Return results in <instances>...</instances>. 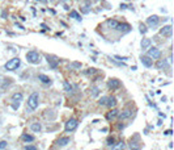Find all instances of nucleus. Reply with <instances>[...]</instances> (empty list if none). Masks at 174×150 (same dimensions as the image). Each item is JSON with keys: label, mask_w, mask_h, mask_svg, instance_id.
I'll list each match as a JSON object with an SVG mask.
<instances>
[{"label": "nucleus", "mask_w": 174, "mask_h": 150, "mask_svg": "<svg viewBox=\"0 0 174 150\" xmlns=\"http://www.w3.org/2000/svg\"><path fill=\"white\" fill-rule=\"evenodd\" d=\"M39 105V94L34 91V92H32V95L29 96V99H27V105H26V109L27 111H35L37 108H38Z\"/></svg>", "instance_id": "obj_1"}, {"label": "nucleus", "mask_w": 174, "mask_h": 150, "mask_svg": "<svg viewBox=\"0 0 174 150\" xmlns=\"http://www.w3.org/2000/svg\"><path fill=\"white\" fill-rule=\"evenodd\" d=\"M26 61L30 65H39V62H41V56H39L38 51L30 50L26 53Z\"/></svg>", "instance_id": "obj_2"}, {"label": "nucleus", "mask_w": 174, "mask_h": 150, "mask_svg": "<svg viewBox=\"0 0 174 150\" xmlns=\"http://www.w3.org/2000/svg\"><path fill=\"white\" fill-rule=\"evenodd\" d=\"M22 99H24V96H22V94H21V92H16V94L12 95V97H11V107H12V109H13V111H17V109L20 108Z\"/></svg>", "instance_id": "obj_3"}, {"label": "nucleus", "mask_w": 174, "mask_h": 150, "mask_svg": "<svg viewBox=\"0 0 174 150\" xmlns=\"http://www.w3.org/2000/svg\"><path fill=\"white\" fill-rule=\"evenodd\" d=\"M21 65V59L20 58H12V59H9L7 63L4 65V69L7 70V71H14V70H17L18 67Z\"/></svg>", "instance_id": "obj_4"}, {"label": "nucleus", "mask_w": 174, "mask_h": 150, "mask_svg": "<svg viewBox=\"0 0 174 150\" xmlns=\"http://www.w3.org/2000/svg\"><path fill=\"white\" fill-rule=\"evenodd\" d=\"M77 125H79V120L72 117V119H69V120H67L66 125H64V130H66V133H71V132H73L77 128Z\"/></svg>", "instance_id": "obj_5"}, {"label": "nucleus", "mask_w": 174, "mask_h": 150, "mask_svg": "<svg viewBox=\"0 0 174 150\" xmlns=\"http://www.w3.org/2000/svg\"><path fill=\"white\" fill-rule=\"evenodd\" d=\"M147 56L151 57L152 59H158V58H161V50L156 46H153V48L149 46L147 49Z\"/></svg>", "instance_id": "obj_6"}, {"label": "nucleus", "mask_w": 174, "mask_h": 150, "mask_svg": "<svg viewBox=\"0 0 174 150\" xmlns=\"http://www.w3.org/2000/svg\"><path fill=\"white\" fill-rule=\"evenodd\" d=\"M173 34V26L172 25H165L160 29V36H162L165 38H170Z\"/></svg>", "instance_id": "obj_7"}, {"label": "nucleus", "mask_w": 174, "mask_h": 150, "mask_svg": "<svg viewBox=\"0 0 174 150\" xmlns=\"http://www.w3.org/2000/svg\"><path fill=\"white\" fill-rule=\"evenodd\" d=\"M158 24H160V17H158L157 15L149 16L148 19H147V25H148L149 28H156Z\"/></svg>", "instance_id": "obj_8"}, {"label": "nucleus", "mask_w": 174, "mask_h": 150, "mask_svg": "<svg viewBox=\"0 0 174 150\" xmlns=\"http://www.w3.org/2000/svg\"><path fill=\"white\" fill-rule=\"evenodd\" d=\"M46 61H47V63L50 65L51 69H56L58 66H59V59H58L56 57H54V56H46Z\"/></svg>", "instance_id": "obj_9"}, {"label": "nucleus", "mask_w": 174, "mask_h": 150, "mask_svg": "<svg viewBox=\"0 0 174 150\" xmlns=\"http://www.w3.org/2000/svg\"><path fill=\"white\" fill-rule=\"evenodd\" d=\"M118 113H119V111L115 108V107L114 108H110V111L106 113V120L108 121H114L115 119L118 117Z\"/></svg>", "instance_id": "obj_10"}, {"label": "nucleus", "mask_w": 174, "mask_h": 150, "mask_svg": "<svg viewBox=\"0 0 174 150\" xmlns=\"http://www.w3.org/2000/svg\"><path fill=\"white\" fill-rule=\"evenodd\" d=\"M108 87H109V90H111V91L118 90V88L121 87V82H119L118 79H115V78L109 79L108 80Z\"/></svg>", "instance_id": "obj_11"}, {"label": "nucleus", "mask_w": 174, "mask_h": 150, "mask_svg": "<svg viewBox=\"0 0 174 150\" xmlns=\"http://www.w3.org/2000/svg\"><path fill=\"white\" fill-rule=\"evenodd\" d=\"M131 116H132V109H124V111L118 113L117 119H119V120H127V119H130Z\"/></svg>", "instance_id": "obj_12"}, {"label": "nucleus", "mask_w": 174, "mask_h": 150, "mask_svg": "<svg viewBox=\"0 0 174 150\" xmlns=\"http://www.w3.org/2000/svg\"><path fill=\"white\" fill-rule=\"evenodd\" d=\"M140 62L143 63V66L148 67V69L153 66V59H152L151 57H148V56H142L140 57Z\"/></svg>", "instance_id": "obj_13"}, {"label": "nucleus", "mask_w": 174, "mask_h": 150, "mask_svg": "<svg viewBox=\"0 0 174 150\" xmlns=\"http://www.w3.org/2000/svg\"><path fill=\"white\" fill-rule=\"evenodd\" d=\"M69 142H71V138H69V137H60L59 140H56L55 145H56L58 148H64V146H67Z\"/></svg>", "instance_id": "obj_14"}, {"label": "nucleus", "mask_w": 174, "mask_h": 150, "mask_svg": "<svg viewBox=\"0 0 174 150\" xmlns=\"http://www.w3.org/2000/svg\"><path fill=\"white\" fill-rule=\"evenodd\" d=\"M169 65H170V63L168 62L166 59H160V58H158L157 63H156V69H157V70H166L168 67H169Z\"/></svg>", "instance_id": "obj_15"}, {"label": "nucleus", "mask_w": 174, "mask_h": 150, "mask_svg": "<svg viewBox=\"0 0 174 150\" xmlns=\"http://www.w3.org/2000/svg\"><path fill=\"white\" fill-rule=\"evenodd\" d=\"M115 30H118V32H122V33H127V32H130V30H131V26L128 25V24H126V23H123V24L119 23Z\"/></svg>", "instance_id": "obj_16"}, {"label": "nucleus", "mask_w": 174, "mask_h": 150, "mask_svg": "<svg viewBox=\"0 0 174 150\" xmlns=\"http://www.w3.org/2000/svg\"><path fill=\"white\" fill-rule=\"evenodd\" d=\"M30 130L34 132V133H39L42 130V124L41 122H32L30 124Z\"/></svg>", "instance_id": "obj_17"}, {"label": "nucleus", "mask_w": 174, "mask_h": 150, "mask_svg": "<svg viewBox=\"0 0 174 150\" xmlns=\"http://www.w3.org/2000/svg\"><path fill=\"white\" fill-rule=\"evenodd\" d=\"M117 97L115 96H108V102H106V107H109V108H114L115 105H117Z\"/></svg>", "instance_id": "obj_18"}, {"label": "nucleus", "mask_w": 174, "mask_h": 150, "mask_svg": "<svg viewBox=\"0 0 174 150\" xmlns=\"http://www.w3.org/2000/svg\"><path fill=\"white\" fill-rule=\"evenodd\" d=\"M152 45V41H151V38H143L142 40V42H140V46H142L143 50H147L149 46Z\"/></svg>", "instance_id": "obj_19"}, {"label": "nucleus", "mask_w": 174, "mask_h": 150, "mask_svg": "<svg viewBox=\"0 0 174 150\" xmlns=\"http://www.w3.org/2000/svg\"><path fill=\"white\" fill-rule=\"evenodd\" d=\"M38 80H41L43 84H51V83H53V80H51V79L48 78L47 75H45V74H39L38 75Z\"/></svg>", "instance_id": "obj_20"}, {"label": "nucleus", "mask_w": 174, "mask_h": 150, "mask_svg": "<svg viewBox=\"0 0 174 150\" xmlns=\"http://www.w3.org/2000/svg\"><path fill=\"white\" fill-rule=\"evenodd\" d=\"M63 87H64V91H66L67 94H73V91H75V87H73L69 82H64Z\"/></svg>", "instance_id": "obj_21"}, {"label": "nucleus", "mask_w": 174, "mask_h": 150, "mask_svg": "<svg viewBox=\"0 0 174 150\" xmlns=\"http://www.w3.org/2000/svg\"><path fill=\"white\" fill-rule=\"evenodd\" d=\"M106 24H108V26L110 29H117V26H118V24H119V21H117V20H114V19H110V20H108L106 21Z\"/></svg>", "instance_id": "obj_22"}, {"label": "nucleus", "mask_w": 174, "mask_h": 150, "mask_svg": "<svg viewBox=\"0 0 174 150\" xmlns=\"http://www.w3.org/2000/svg\"><path fill=\"white\" fill-rule=\"evenodd\" d=\"M21 140L25 141V142H33V141H34V136H32V134H26V133H24L22 136H21Z\"/></svg>", "instance_id": "obj_23"}, {"label": "nucleus", "mask_w": 174, "mask_h": 150, "mask_svg": "<svg viewBox=\"0 0 174 150\" xmlns=\"http://www.w3.org/2000/svg\"><path fill=\"white\" fill-rule=\"evenodd\" d=\"M106 145H108L109 148H113V146L115 145V137H113V136H109L108 138H106Z\"/></svg>", "instance_id": "obj_24"}, {"label": "nucleus", "mask_w": 174, "mask_h": 150, "mask_svg": "<svg viewBox=\"0 0 174 150\" xmlns=\"http://www.w3.org/2000/svg\"><path fill=\"white\" fill-rule=\"evenodd\" d=\"M81 12H82V13H85V15L90 12V5H89V1H88V0L85 1V4L81 7Z\"/></svg>", "instance_id": "obj_25"}, {"label": "nucleus", "mask_w": 174, "mask_h": 150, "mask_svg": "<svg viewBox=\"0 0 174 150\" xmlns=\"http://www.w3.org/2000/svg\"><path fill=\"white\" fill-rule=\"evenodd\" d=\"M90 95H92L93 97H97V96L100 95V88L97 87V86H93V87L90 88Z\"/></svg>", "instance_id": "obj_26"}, {"label": "nucleus", "mask_w": 174, "mask_h": 150, "mask_svg": "<svg viewBox=\"0 0 174 150\" xmlns=\"http://www.w3.org/2000/svg\"><path fill=\"white\" fill-rule=\"evenodd\" d=\"M69 17H72V19H75L77 21H81V16L79 15L77 11H71V12H69Z\"/></svg>", "instance_id": "obj_27"}, {"label": "nucleus", "mask_w": 174, "mask_h": 150, "mask_svg": "<svg viewBox=\"0 0 174 150\" xmlns=\"http://www.w3.org/2000/svg\"><path fill=\"white\" fill-rule=\"evenodd\" d=\"M139 30H140V33H142V34H145V33H147V30H148V28H147V25H145V24H140Z\"/></svg>", "instance_id": "obj_28"}, {"label": "nucleus", "mask_w": 174, "mask_h": 150, "mask_svg": "<svg viewBox=\"0 0 174 150\" xmlns=\"http://www.w3.org/2000/svg\"><path fill=\"white\" fill-rule=\"evenodd\" d=\"M106 102H108V96H102L101 99H98L100 105H106Z\"/></svg>", "instance_id": "obj_29"}, {"label": "nucleus", "mask_w": 174, "mask_h": 150, "mask_svg": "<svg viewBox=\"0 0 174 150\" xmlns=\"http://www.w3.org/2000/svg\"><path fill=\"white\" fill-rule=\"evenodd\" d=\"M8 148V142L7 141H0V150L7 149Z\"/></svg>", "instance_id": "obj_30"}, {"label": "nucleus", "mask_w": 174, "mask_h": 150, "mask_svg": "<svg viewBox=\"0 0 174 150\" xmlns=\"http://www.w3.org/2000/svg\"><path fill=\"white\" fill-rule=\"evenodd\" d=\"M119 145H114L113 146V149H123L124 148V142L123 141H121V142H118Z\"/></svg>", "instance_id": "obj_31"}, {"label": "nucleus", "mask_w": 174, "mask_h": 150, "mask_svg": "<svg viewBox=\"0 0 174 150\" xmlns=\"http://www.w3.org/2000/svg\"><path fill=\"white\" fill-rule=\"evenodd\" d=\"M94 72H97L96 69H88V71H84V74L85 75H92V74H94Z\"/></svg>", "instance_id": "obj_32"}, {"label": "nucleus", "mask_w": 174, "mask_h": 150, "mask_svg": "<svg viewBox=\"0 0 174 150\" xmlns=\"http://www.w3.org/2000/svg\"><path fill=\"white\" fill-rule=\"evenodd\" d=\"M24 149H25V150H37L38 148H37V146H34V145H26Z\"/></svg>", "instance_id": "obj_33"}, {"label": "nucleus", "mask_w": 174, "mask_h": 150, "mask_svg": "<svg viewBox=\"0 0 174 150\" xmlns=\"http://www.w3.org/2000/svg\"><path fill=\"white\" fill-rule=\"evenodd\" d=\"M115 58H117V59H119V61H127V58H126V57H119V56H115Z\"/></svg>", "instance_id": "obj_34"}, {"label": "nucleus", "mask_w": 174, "mask_h": 150, "mask_svg": "<svg viewBox=\"0 0 174 150\" xmlns=\"http://www.w3.org/2000/svg\"><path fill=\"white\" fill-rule=\"evenodd\" d=\"M164 134H165V136H169V134H172V130H170V129H169V130H166Z\"/></svg>", "instance_id": "obj_35"}, {"label": "nucleus", "mask_w": 174, "mask_h": 150, "mask_svg": "<svg viewBox=\"0 0 174 150\" xmlns=\"http://www.w3.org/2000/svg\"><path fill=\"white\" fill-rule=\"evenodd\" d=\"M16 25H17V28H20V29H25V28H24V26H21L20 24H16Z\"/></svg>", "instance_id": "obj_36"}, {"label": "nucleus", "mask_w": 174, "mask_h": 150, "mask_svg": "<svg viewBox=\"0 0 174 150\" xmlns=\"http://www.w3.org/2000/svg\"><path fill=\"white\" fill-rule=\"evenodd\" d=\"M94 1H98V0H94Z\"/></svg>", "instance_id": "obj_37"}]
</instances>
